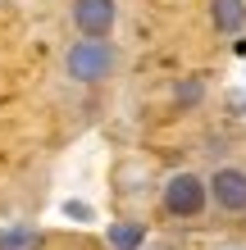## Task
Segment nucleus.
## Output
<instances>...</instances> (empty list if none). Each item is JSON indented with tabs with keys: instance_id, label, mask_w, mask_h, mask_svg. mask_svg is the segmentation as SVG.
Returning a JSON list of instances; mask_svg holds the SVG:
<instances>
[{
	"instance_id": "obj_2",
	"label": "nucleus",
	"mask_w": 246,
	"mask_h": 250,
	"mask_svg": "<svg viewBox=\"0 0 246 250\" xmlns=\"http://www.w3.org/2000/svg\"><path fill=\"white\" fill-rule=\"evenodd\" d=\"M164 214L173 218H196L201 209H205L210 200V178H196V173H173V178H164Z\"/></svg>"
},
{
	"instance_id": "obj_9",
	"label": "nucleus",
	"mask_w": 246,
	"mask_h": 250,
	"mask_svg": "<svg viewBox=\"0 0 246 250\" xmlns=\"http://www.w3.org/2000/svg\"><path fill=\"white\" fill-rule=\"evenodd\" d=\"M214 250H246V241H219Z\"/></svg>"
},
{
	"instance_id": "obj_7",
	"label": "nucleus",
	"mask_w": 246,
	"mask_h": 250,
	"mask_svg": "<svg viewBox=\"0 0 246 250\" xmlns=\"http://www.w3.org/2000/svg\"><path fill=\"white\" fill-rule=\"evenodd\" d=\"M141 237H146L141 223H114V228H110V246H114V250H137Z\"/></svg>"
},
{
	"instance_id": "obj_4",
	"label": "nucleus",
	"mask_w": 246,
	"mask_h": 250,
	"mask_svg": "<svg viewBox=\"0 0 246 250\" xmlns=\"http://www.w3.org/2000/svg\"><path fill=\"white\" fill-rule=\"evenodd\" d=\"M114 19H119L114 0H73V27H78L82 37L110 41V32H114Z\"/></svg>"
},
{
	"instance_id": "obj_5",
	"label": "nucleus",
	"mask_w": 246,
	"mask_h": 250,
	"mask_svg": "<svg viewBox=\"0 0 246 250\" xmlns=\"http://www.w3.org/2000/svg\"><path fill=\"white\" fill-rule=\"evenodd\" d=\"M210 23H214V32H242L246 0H210Z\"/></svg>"
},
{
	"instance_id": "obj_8",
	"label": "nucleus",
	"mask_w": 246,
	"mask_h": 250,
	"mask_svg": "<svg viewBox=\"0 0 246 250\" xmlns=\"http://www.w3.org/2000/svg\"><path fill=\"white\" fill-rule=\"evenodd\" d=\"M196 96H201V82H187V86H182V91H178V100H182V105H192V100H196Z\"/></svg>"
},
{
	"instance_id": "obj_6",
	"label": "nucleus",
	"mask_w": 246,
	"mask_h": 250,
	"mask_svg": "<svg viewBox=\"0 0 246 250\" xmlns=\"http://www.w3.org/2000/svg\"><path fill=\"white\" fill-rule=\"evenodd\" d=\"M41 246V237L32 228H5L0 232V250H37Z\"/></svg>"
},
{
	"instance_id": "obj_3",
	"label": "nucleus",
	"mask_w": 246,
	"mask_h": 250,
	"mask_svg": "<svg viewBox=\"0 0 246 250\" xmlns=\"http://www.w3.org/2000/svg\"><path fill=\"white\" fill-rule=\"evenodd\" d=\"M210 200L224 214H246V168H237V164L214 168L210 173Z\"/></svg>"
},
{
	"instance_id": "obj_1",
	"label": "nucleus",
	"mask_w": 246,
	"mask_h": 250,
	"mask_svg": "<svg viewBox=\"0 0 246 250\" xmlns=\"http://www.w3.org/2000/svg\"><path fill=\"white\" fill-rule=\"evenodd\" d=\"M114 41H96V37H82V41H73V46L64 50V73L73 82H82V86H96V82H105L110 73H114Z\"/></svg>"
}]
</instances>
